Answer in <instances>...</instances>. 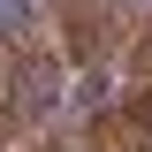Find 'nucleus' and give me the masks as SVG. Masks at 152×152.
<instances>
[{
  "label": "nucleus",
  "mask_w": 152,
  "mask_h": 152,
  "mask_svg": "<svg viewBox=\"0 0 152 152\" xmlns=\"http://www.w3.org/2000/svg\"><path fill=\"white\" fill-rule=\"evenodd\" d=\"M53 99H61V61L23 53V61H15V91H8V122H46Z\"/></svg>",
  "instance_id": "1"
}]
</instances>
